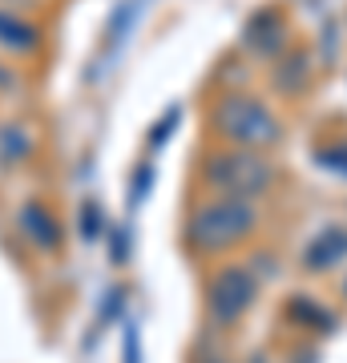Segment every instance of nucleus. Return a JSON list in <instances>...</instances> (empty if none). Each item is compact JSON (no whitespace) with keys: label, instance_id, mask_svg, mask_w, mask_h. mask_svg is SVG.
I'll list each match as a JSON object with an SVG mask.
<instances>
[{"label":"nucleus","instance_id":"nucleus-1","mask_svg":"<svg viewBox=\"0 0 347 363\" xmlns=\"http://www.w3.org/2000/svg\"><path fill=\"white\" fill-rule=\"evenodd\" d=\"M206 174H210V186H219L222 194H258L263 186L270 182V169L263 157L246 154V150H231V154L214 157L210 166H206Z\"/></svg>","mask_w":347,"mask_h":363},{"label":"nucleus","instance_id":"nucleus-2","mask_svg":"<svg viewBox=\"0 0 347 363\" xmlns=\"http://www.w3.org/2000/svg\"><path fill=\"white\" fill-rule=\"evenodd\" d=\"M250 210L238 202V198H226V202H219V206H210V210H202L198 218H194V242L198 247H206V250H222L226 242H234L238 234H246L250 230Z\"/></svg>","mask_w":347,"mask_h":363},{"label":"nucleus","instance_id":"nucleus-3","mask_svg":"<svg viewBox=\"0 0 347 363\" xmlns=\"http://www.w3.org/2000/svg\"><path fill=\"white\" fill-rule=\"evenodd\" d=\"M222 117V130L231 133V138H238L243 145H258V142H275V117L263 109L258 101H250V97H231V101L219 109Z\"/></svg>","mask_w":347,"mask_h":363},{"label":"nucleus","instance_id":"nucleus-4","mask_svg":"<svg viewBox=\"0 0 347 363\" xmlns=\"http://www.w3.org/2000/svg\"><path fill=\"white\" fill-rule=\"evenodd\" d=\"M250 295H255L250 274L226 271V274L214 279V286H210V311H214V319H234V315H243V307L250 303Z\"/></svg>","mask_w":347,"mask_h":363}]
</instances>
